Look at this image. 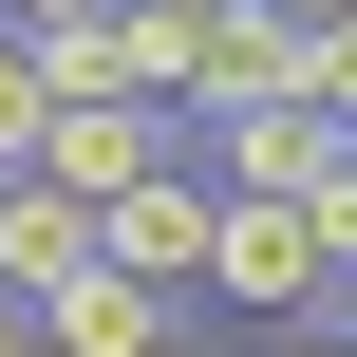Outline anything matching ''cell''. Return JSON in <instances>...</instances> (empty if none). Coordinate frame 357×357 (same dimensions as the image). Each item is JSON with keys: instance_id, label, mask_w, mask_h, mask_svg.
Here are the masks:
<instances>
[{"instance_id": "cell-8", "label": "cell", "mask_w": 357, "mask_h": 357, "mask_svg": "<svg viewBox=\"0 0 357 357\" xmlns=\"http://www.w3.org/2000/svg\"><path fill=\"white\" fill-rule=\"evenodd\" d=\"M282 357H357V320H282Z\"/></svg>"}, {"instance_id": "cell-11", "label": "cell", "mask_w": 357, "mask_h": 357, "mask_svg": "<svg viewBox=\"0 0 357 357\" xmlns=\"http://www.w3.org/2000/svg\"><path fill=\"white\" fill-rule=\"evenodd\" d=\"M169 357H188V339H169Z\"/></svg>"}, {"instance_id": "cell-6", "label": "cell", "mask_w": 357, "mask_h": 357, "mask_svg": "<svg viewBox=\"0 0 357 357\" xmlns=\"http://www.w3.org/2000/svg\"><path fill=\"white\" fill-rule=\"evenodd\" d=\"M282 207H301V245L339 264V301H357V151H339V169H320V188H282Z\"/></svg>"}, {"instance_id": "cell-1", "label": "cell", "mask_w": 357, "mask_h": 357, "mask_svg": "<svg viewBox=\"0 0 357 357\" xmlns=\"http://www.w3.org/2000/svg\"><path fill=\"white\" fill-rule=\"evenodd\" d=\"M207 301H245V320L282 339V320H339V264L301 245L282 188H207Z\"/></svg>"}, {"instance_id": "cell-10", "label": "cell", "mask_w": 357, "mask_h": 357, "mask_svg": "<svg viewBox=\"0 0 357 357\" xmlns=\"http://www.w3.org/2000/svg\"><path fill=\"white\" fill-rule=\"evenodd\" d=\"M0 357H38V320H19V301H0Z\"/></svg>"}, {"instance_id": "cell-7", "label": "cell", "mask_w": 357, "mask_h": 357, "mask_svg": "<svg viewBox=\"0 0 357 357\" xmlns=\"http://www.w3.org/2000/svg\"><path fill=\"white\" fill-rule=\"evenodd\" d=\"M38 113H56V94H38V56L0 38V169H38Z\"/></svg>"}, {"instance_id": "cell-2", "label": "cell", "mask_w": 357, "mask_h": 357, "mask_svg": "<svg viewBox=\"0 0 357 357\" xmlns=\"http://www.w3.org/2000/svg\"><path fill=\"white\" fill-rule=\"evenodd\" d=\"M94 264H113V282H151V301H207V169L169 151L151 188H113V207H94Z\"/></svg>"}, {"instance_id": "cell-9", "label": "cell", "mask_w": 357, "mask_h": 357, "mask_svg": "<svg viewBox=\"0 0 357 357\" xmlns=\"http://www.w3.org/2000/svg\"><path fill=\"white\" fill-rule=\"evenodd\" d=\"M264 19H357V0H264Z\"/></svg>"}, {"instance_id": "cell-3", "label": "cell", "mask_w": 357, "mask_h": 357, "mask_svg": "<svg viewBox=\"0 0 357 357\" xmlns=\"http://www.w3.org/2000/svg\"><path fill=\"white\" fill-rule=\"evenodd\" d=\"M188 132L169 113H38V188H75V207H113V188H151Z\"/></svg>"}, {"instance_id": "cell-4", "label": "cell", "mask_w": 357, "mask_h": 357, "mask_svg": "<svg viewBox=\"0 0 357 357\" xmlns=\"http://www.w3.org/2000/svg\"><path fill=\"white\" fill-rule=\"evenodd\" d=\"M188 339V301H151V282H113V264H75L56 301H38V357H169Z\"/></svg>"}, {"instance_id": "cell-5", "label": "cell", "mask_w": 357, "mask_h": 357, "mask_svg": "<svg viewBox=\"0 0 357 357\" xmlns=\"http://www.w3.org/2000/svg\"><path fill=\"white\" fill-rule=\"evenodd\" d=\"M75 264H94V207H75V188H38V169H0V301L38 320Z\"/></svg>"}]
</instances>
